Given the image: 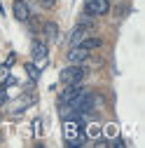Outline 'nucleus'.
<instances>
[{
    "instance_id": "7",
    "label": "nucleus",
    "mask_w": 145,
    "mask_h": 148,
    "mask_svg": "<svg viewBox=\"0 0 145 148\" xmlns=\"http://www.w3.org/2000/svg\"><path fill=\"white\" fill-rule=\"evenodd\" d=\"M82 38H84V26H75L70 31V35H68V40H70V45L75 47V45H80L82 42Z\"/></svg>"
},
{
    "instance_id": "3",
    "label": "nucleus",
    "mask_w": 145,
    "mask_h": 148,
    "mask_svg": "<svg viewBox=\"0 0 145 148\" xmlns=\"http://www.w3.org/2000/svg\"><path fill=\"white\" fill-rule=\"evenodd\" d=\"M30 54H33V61H35V66H38L40 71L47 66V57H49V49H47V42H42V40H33V45H30Z\"/></svg>"
},
{
    "instance_id": "12",
    "label": "nucleus",
    "mask_w": 145,
    "mask_h": 148,
    "mask_svg": "<svg viewBox=\"0 0 145 148\" xmlns=\"http://www.w3.org/2000/svg\"><path fill=\"white\" fill-rule=\"evenodd\" d=\"M101 132H105V136L110 139V136H117V125H108V127H103Z\"/></svg>"
},
{
    "instance_id": "15",
    "label": "nucleus",
    "mask_w": 145,
    "mask_h": 148,
    "mask_svg": "<svg viewBox=\"0 0 145 148\" xmlns=\"http://www.w3.org/2000/svg\"><path fill=\"white\" fill-rule=\"evenodd\" d=\"M40 3H42V7H54V5H56V0H40Z\"/></svg>"
},
{
    "instance_id": "19",
    "label": "nucleus",
    "mask_w": 145,
    "mask_h": 148,
    "mask_svg": "<svg viewBox=\"0 0 145 148\" xmlns=\"http://www.w3.org/2000/svg\"><path fill=\"white\" fill-rule=\"evenodd\" d=\"M124 146H126V143H124L122 139H117V141H115V148H124Z\"/></svg>"
},
{
    "instance_id": "6",
    "label": "nucleus",
    "mask_w": 145,
    "mask_h": 148,
    "mask_svg": "<svg viewBox=\"0 0 145 148\" xmlns=\"http://www.w3.org/2000/svg\"><path fill=\"white\" fill-rule=\"evenodd\" d=\"M87 59H89V49H84L82 45L70 47V52H68V61L70 64H84Z\"/></svg>"
},
{
    "instance_id": "4",
    "label": "nucleus",
    "mask_w": 145,
    "mask_h": 148,
    "mask_svg": "<svg viewBox=\"0 0 145 148\" xmlns=\"http://www.w3.org/2000/svg\"><path fill=\"white\" fill-rule=\"evenodd\" d=\"M108 10H110V3H108V0H87L84 3V14H89V16H101Z\"/></svg>"
},
{
    "instance_id": "16",
    "label": "nucleus",
    "mask_w": 145,
    "mask_h": 148,
    "mask_svg": "<svg viewBox=\"0 0 145 148\" xmlns=\"http://www.w3.org/2000/svg\"><path fill=\"white\" fill-rule=\"evenodd\" d=\"M5 101H7V92H5V89H0V106H3Z\"/></svg>"
},
{
    "instance_id": "1",
    "label": "nucleus",
    "mask_w": 145,
    "mask_h": 148,
    "mask_svg": "<svg viewBox=\"0 0 145 148\" xmlns=\"http://www.w3.org/2000/svg\"><path fill=\"white\" fill-rule=\"evenodd\" d=\"M84 75H87V71L82 68V64H70L68 68H63L61 71V82L68 87V85H80L82 80H84Z\"/></svg>"
},
{
    "instance_id": "5",
    "label": "nucleus",
    "mask_w": 145,
    "mask_h": 148,
    "mask_svg": "<svg viewBox=\"0 0 145 148\" xmlns=\"http://www.w3.org/2000/svg\"><path fill=\"white\" fill-rule=\"evenodd\" d=\"M12 12H14V19L16 21H28L30 19V7H28L26 0H14Z\"/></svg>"
},
{
    "instance_id": "2",
    "label": "nucleus",
    "mask_w": 145,
    "mask_h": 148,
    "mask_svg": "<svg viewBox=\"0 0 145 148\" xmlns=\"http://www.w3.org/2000/svg\"><path fill=\"white\" fill-rule=\"evenodd\" d=\"M82 134H84V132H82L80 118H66V120H63V139H66L68 146L75 141L77 136H82Z\"/></svg>"
},
{
    "instance_id": "10",
    "label": "nucleus",
    "mask_w": 145,
    "mask_h": 148,
    "mask_svg": "<svg viewBox=\"0 0 145 148\" xmlns=\"http://www.w3.org/2000/svg\"><path fill=\"white\" fill-rule=\"evenodd\" d=\"M26 73L30 75V80L35 82V80H38V75H40V68L35 66V64H26Z\"/></svg>"
},
{
    "instance_id": "8",
    "label": "nucleus",
    "mask_w": 145,
    "mask_h": 148,
    "mask_svg": "<svg viewBox=\"0 0 145 148\" xmlns=\"http://www.w3.org/2000/svg\"><path fill=\"white\" fill-rule=\"evenodd\" d=\"M42 28H45L47 40H56V38H59V28H56V24H54V21H47Z\"/></svg>"
},
{
    "instance_id": "17",
    "label": "nucleus",
    "mask_w": 145,
    "mask_h": 148,
    "mask_svg": "<svg viewBox=\"0 0 145 148\" xmlns=\"http://www.w3.org/2000/svg\"><path fill=\"white\" fill-rule=\"evenodd\" d=\"M14 59H16V54H9L7 61H5V66H12V64H14Z\"/></svg>"
},
{
    "instance_id": "18",
    "label": "nucleus",
    "mask_w": 145,
    "mask_h": 148,
    "mask_svg": "<svg viewBox=\"0 0 145 148\" xmlns=\"http://www.w3.org/2000/svg\"><path fill=\"white\" fill-rule=\"evenodd\" d=\"M96 146H98V148H105V146H108V141H105V139H98V141H96Z\"/></svg>"
},
{
    "instance_id": "14",
    "label": "nucleus",
    "mask_w": 145,
    "mask_h": 148,
    "mask_svg": "<svg viewBox=\"0 0 145 148\" xmlns=\"http://www.w3.org/2000/svg\"><path fill=\"white\" fill-rule=\"evenodd\" d=\"M87 136H101V127L98 125H91V127L87 129Z\"/></svg>"
},
{
    "instance_id": "13",
    "label": "nucleus",
    "mask_w": 145,
    "mask_h": 148,
    "mask_svg": "<svg viewBox=\"0 0 145 148\" xmlns=\"http://www.w3.org/2000/svg\"><path fill=\"white\" fill-rule=\"evenodd\" d=\"M7 75H9V66H0V85H5V80H7Z\"/></svg>"
},
{
    "instance_id": "9",
    "label": "nucleus",
    "mask_w": 145,
    "mask_h": 148,
    "mask_svg": "<svg viewBox=\"0 0 145 148\" xmlns=\"http://www.w3.org/2000/svg\"><path fill=\"white\" fill-rule=\"evenodd\" d=\"M84 49H94V47H101L103 45V40L101 38H82V42H80Z\"/></svg>"
},
{
    "instance_id": "11",
    "label": "nucleus",
    "mask_w": 145,
    "mask_h": 148,
    "mask_svg": "<svg viewBox=\"0 0 145 148\" xmlns=\"http://www.w3.org/2000/svg\"><path fill=\"white\" fill-rule=\"evenodd\" d=\"M33 136H42V120L40 118L33 120Z\"/></svg>"
}]
</instances>
